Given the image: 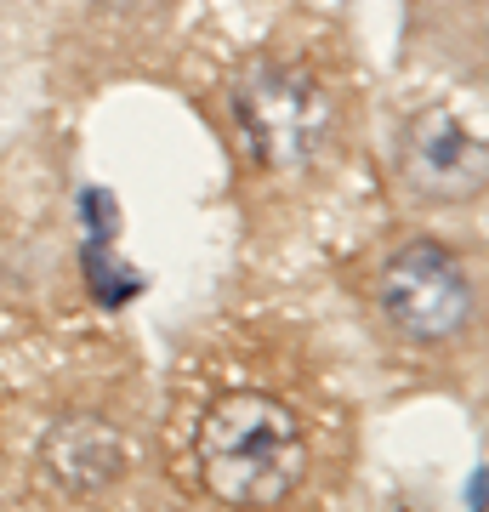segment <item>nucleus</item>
<instances>
[{"label": "nucleus", "mask_w": 489, "mask_h": 512, "mask_svg": "<svg viewBox=\"0 0 489 512\" xmlns=\"http://www.w3.org/2000/svg\"><path fill=\"white\" fill-rule=\"evenodd\" d=\"M308 467L302 427L268 393H228L200 427V478L228 507H273Z\"/></svg>", "instance_id": "1"}, {"label": "nucleus", "mask_w": 489, "mask_h": 512, "mask_svg": "<svg viewBox=\"0 0 489 512\" xmlns=\"http://www.w3.org/2000/svg\"><path fill=\"white\" fill-rule=\"evenodd\" d=\"M381 308L410 336H450L472 308L467 274L438 245H410L381 279Z\"/></svg>", "instance_id": "2"}, {"label": "nucleus", "mask_w": 489, "mask_h": 512, "mask_svg": "<svg viewBox=\"0 0 489 512\" xmlns=\"http://www.w3.org/2000/svg\"><path fill=\"white\" fill-rule=\"evenodd\" d=\"M239 120L251 126L256 148L268 160H308L319 137L330 126V103L319 86H308L302 74H256L245 86V103H239Z\"/></svg>", "instance_id": "3"}]
</instances>
